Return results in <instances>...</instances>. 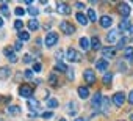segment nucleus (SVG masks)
I'll list each match as a JSON object with an SVG mask.
<instances>
[{"mask_svg":"<svg viewBox=\"0 0 133 121\" xmlns=\"http://www.w3.org/2000/svg\"><path fill=\"white\" fill-rule=\"evenodd\" d=\"M105 39H107V43L108 44H114V43H119L122 38H121V30L119 28H113V30H110L108 32V35L105 36Z\"/></svg>","mask_w":133,"mask_h":121,"instance_id":"obj_1","label":"nucleus"},{"mask_svg":"<svg viewBox=\"0 0 133 121\" xmlns=\"http://www.w3.org/2000/svg\"><path fill=\"white\" fill-rule=\"evenodd\" d=\"M27 104H28V108L31 110V116H36V115H39V112H41V104H39V101H36V99H28L27 101Z\"/></svg>","mask_w":133,"mask_h":121,"instance_id":"obj_2","label":"nucleus"},{"mask_svg":"<svg viewBox=\"0 0 133 121\" xmlns=\"http://www.w3.org/2000/svg\"><path fill=\"white\" fill-rule=\"evenodd\" d=\"M56 43H58V35H56L55 32H49V33L45 35V38H44V44H45L47 47H53Z\"/></svg>","mask_w":133,"mask_h":121,"instance_id":"obj_3","label":"nucleus"},{"mask_svg":"<svg viewBox=\"0 0 133 121\" xmlns=\"http://www.w3.org/2000/svg\"><path fill=\"white\" fill-rule=\"evenodd\" d=\"M113 102H114V105H117V107H122L124 104H125V101H127V96H125V93L124 91H117V93H114L113 94Z\"/></svg>","mask_w":133,"mask_h":121,"instance_id":"obj_4","label":"nucleus"},{"mask_svg":"<svg viewBox=\"0 0 133 121\" xmlns=\"http://www.w3.org/2000/svg\"><path fill=\"white\" fill-rule=\"evenodd\" d=\"M59 30H61L64 35H74V33H75V28H74V25H72V24H69L68 21H63V22H59Z\"/></svg>","mask_w":133,"mask_h":121,"instance_id":"obj_5","label":"nucleus"},{"mask_svg":"<svg viewBox=\"0 0 133 121\" xmlns=\"http://www.w3.org/2000/svg\"><path fill=\"white\" fill-rule=\"evenodd\" d=\"M66 57H68L69 62H75V63L82 62V53H80V52H77L75 49H69L68 52H66Z\"/></svg>","mask_w":133,"mask_h":121,"instance_id":"obj_6","label":"nucleus"},{"mask_svg":"<svg viewBox=\"0 0 133 121\" xmlns=\"http://www.w3.org/2000/svg\"><path fill=\"white\" fill-rule=\"evenodd\" d=\"M117 11H119V14L124 17V19H127L128 16H130V5L128 3H125V2H122V3H119L117 5Z\"/></svg>","mask_w":133,"mask_h":121,"instance_id":"obj_7","label":"nucleus"},{"mask_svg":"<svg viewBox=\"0 0 133 121\" xmlns=\"http://www.w3.org/2000/svg\"><path fill=\"white\" fill-rule=\"evenodd\" d=\"M19 94L22 96V98H31V94H33V87H30V85H21L19 87Z\"/></svg>","mask_w":133,"mask_h":121,"instance_id":"obj_8","label":"nucleus"},{"mask_svg":"<svg viewBox=\"0 0 133 121\" xmlns=\"http://www.w3.org/2000/svg\"><path fill=\"white\" fill-rule=\"evenodd\" d=\"M102 101H103V96L100 94V91H97L94 96H92V101H91V105L94 107V108H97V110H100L102 108Z\"/></svg>","mask_w":133,"mask_h":121,"instance_id":"obj_9","label":"nucleus"},{"mask_svg":"<svg viewBox=\"0 0 133 121\" xmlns=\"http://www.w3.org/2000/svg\"><path fill=\"white\" fill-rule=\"evenodd\" d=\"M3 53L6 55V58L10 60L11 63H16V62H17V55L14 53V49H13V47H5V49H3Z\"/></svg>","mask_w":133,"mask_h":121,"instance_id":"obj_10","label":"nucleus"},{"mask_svg":"<svg viewBox=\"0 0 133 121\" xmlns=\"http://www.w3.org/2000/svg\"><path fill=\"white\" fill-rule=\"evenodd\" d=\"M99 24H100L102 28H108V27H111V24H113V17L108 16V14H105V16H102V17L99 19Z\"/></svg>","mask_w":133,"mask_h":121,"instance_id":"obj_11","label":"nucleus"},{"mask_svg":"<svg viewBox=\"0 0 133 121\" xmlns=\"http://www.w3.org/2000/svg\"><path fill=\"white\" fill-rule=\"evenodd\" d=\"M114 53H116V49H114V47H111V46H108V47H102V55H103L105 60L113 58Z\"/></svg>","mask_w":133,"mask_h":121,"instance_id":"obj_12","label":"nucleus"},{"mask_svg":"<svg viewBox=\"0 0 133 121\" xmlns=\"http://www.w3.org/2000/svg\"><path fill=\"white\" fill-rule=\"evenodd\" d=\"M83 79H85L86 83H94V82H96V74H94V71H92V69H86V71L83 72Z\"/></svg>","mask_w":133,"mask_h":121,"instance_id":"obj_13","label":"nucleus"},{"mask_svg":"<svg viewBox=\"0 0 133 121\" xmlns=\"http://www.w3.org/2000/svg\"><path fill=\"white\" fill-rule=\"evenodd\" d=\"M56 11H58L59 14H69V13H71V7H69L68 3L59 2V3L56 5Z\"/></svg>","mask_w":133,"mask_h":121,"instance_id":"obj_14","label":"nucleus"},{"mask_svg":"<svg viewBox=\"0 0 133 121\" xmlns=\"http://www.w3.org/2000/svg\"><path fill=\"white\" fill-rule=\"evenodd\" d=\"M107 68H108V62L105 58H100L96 62V69L97 71H107Z\"/></svg>","mask_w":133,"mask_h":121,"instance_id":"obj_15","label":"nucleus"},{"mask_svg":"<svg viewBox=\"0 0 133 121\" xmlns=\"http://www.w3.org/2000/svg\"><path fill=\"white\" fill-rule=\"evenodd\" d=\"M78 43H80V47H82L83 50H89V49H91V41H89L86 36H85V38H80Z\"/></svg>","mask_w":133,"mask_h":121,"instance_id":"obj_16","label":"nucleus"},{"mask_svg":"<svg viewBox=\"0 0 133 121\" xmlns=\"http://www.w3.org/2000/svg\"><path fill=\"white\" fill-rule=\"evenodd\" d=\"M75 19L82 24V25H88V22H89V19H88V16H85L83 13H77L75 14Z\"/></svg>","mask_w":133,"mask_h":121,"instance_id":"obj_17","label":"nucleus"},{"mask_svg":"<svg viewBox=\"0 0 133 121\" xmlns=\"http://www.w3.org/2000/svg\"><path fill=\"white\" fill-rule=\"evenodd\" d=\"M130 27H131V24L128 22V19H122V21H121V24H119V30H121V32H125V30L128 32V30H130Z\"/></svg>","mask_w":133,"mask_h":121,"instance_id":"obj_18","label":"nucleus"},{"mask_svg":"<svg viewBox=\"0 0 133 121\" xmlns=\"http://www.w3.org/2000/svg\"><path fill=\"white\" fill-rule=\"evenodd\" d=\"M91 49H94V50H102V46H100V39H99L97 36H94V38L91 39Z\"/></svg>","mask_w":133,"mask_h":121,"instance_id":"obj_19","label":"nucleus"},{"mask_svg":"<svg viewBox=\"0 0 133 121\" xmlns=\"http://www.w3.org/2000/svg\"><path fill=\"white\" fill-rule=\"evenodd\" d=\"M77 93H78V96H80L82 99H86V98L89 96V90H88L86 87H78Z\"/></svg>","mask_w":133,"mask_h":121,"instance_id":"obj_20","label":"nucleus"},{"mask_svg":"<svg viewBox=\"0 0 133 121\" xmlns=\"http://www.w3.org/2000/svg\"><path fill=\"white\" fill-rule=\"evenodd\" d=\"M27 25H28V28H30L31 32H35V30L39 28V22H38L36 19H30V21L27 22Z\"/></svg>","mask_w":133,"mask_h":121,"instance_id":"obj_21","label":"nucleus"},{"mask_svg":"<svg viewBox=\"0 0 133 121\" xmlns=\"http://www.w3.org/2000/svg\"><path fill=\"white\" fill-rule=\"evenodd\" d=\"M102 110H103L105 115H108V112H110V98H103V101H102Z\"/></svg>","mask_w":133,"mask_h":121,"instance_id":"obj_22","label":"nucleus"},{"mask_svg":"<svg viewBox=\"0 0 133 121\" xmlns=\"http://www.w3.org/2000/svg\"><path fill=\"white\" fill-rule=\"evenodd\" d=\"M124 57H125V60L131 62V60H133V47H125V50H124Z\"/></svg>","mask_w":133,"mask_h":121,"instance_id":"obj_23","label":"nucleus"},{"mask_svg":"<svg viewBox=\"0 0 133 121\" xmlns=\"http://www.w3.org/2000/svg\"><path fill=\"white\" fill-rule=\"evenodd\" d=\"M55 71H59V72H68L69 71V68L66 66L64 63H61V62H58L56 65H55Z\"/></svg>","mask_w":133,"mask_h":121,"instance_id":"obj_24","label":"nucleus"},{"mask_svg":"<svg viewBox=\"0 0 133 121\" xmlns=\"http://www.w3.org/2000/svg\"><path fill=\"white\" fill-rule=\"evenodd\" d=\"M8 76H10V68H6V66H2V68H0V79H2V80H5Z\"/></svg>","mask_w":133,"mask_h":121,"instance_id":"obj_25","label":"nucleus"},{"mask_svg":"<svg viewBox=\"0 0 133 121\" xmlns=\"http://www.w3.org/2000/svg\"><path fill=\"white\" fill-rule=\"evenodd\" d=\"M102 82H103V85H110L111 82H113V74L111 72H107V74H103V79H102Z\"/></svg>","mask_w":133,"mask_h":121,"instance_id":"obj_26","label":"nucleus"},{"mask_svg":"<svg viewBox=\"0 0 133 121\" xmlns=\"http://www.w3.org/2000/svg\"><path fill=\"white\" fill-rule=\"evenodd\" d=\"M68 113L69 115H77V104L75 102H69L68 104Z\"/></svg>","mask_w":133,"mask_h":121,"instance_id":"obj_27","label":"nucleus"},{"mask_svg":"<svg viewBox=\"0 0 133 121\" xmlns=\"http://www.w3.org/2000/svg\"><path fill=\"white\" fill-rule=\"evenodd\" d=\"M28 39H30V33H28V32H19V41L25 43V41H28Z\"/></svg>","mask_w":133,"mask_h":121,"instance_id":"obj_28","label":"nucleus"},{"mask_svg":"<svg viewBox=\"0 0 133 121\" xmlns=\"http://www.w3.org/2000/svg\"><path fill=\"white\" fill-rule=\"evenodd\" d=\"M19 112H21V108H19L17 105H11V107H8V113H10V115H13V116L19 115Z\"/></svg>","mask_w":133,"mask_h":121,"instance_id":"obj_29","label":"nucleus"},{"mask_svg":"<svg viewBox=\"0 0 133 121\" xmlns=\"http://www.w3.org/2000/svg\"><path fill=\"white\" fill-rule=\"evenodd\" d=\"M27 13H28V14H30V16H31L33 19H35V17H36V16L39 14V10H38V8H35V7H30V8L27 10Z\"/></svg>","mask_w":133,"mask_h":121,"instance_id":"obj_30","label":"nucleus"},{"mask_svg":"<svg viewBox=\"0 0 133 121\" xmlns=\"http://www.w3.org/2000/svg\"><path fill=\"white\" fill-rule=\"evenodd\" d=\"M88 19H89V21H92V22H94V21H97V14H96V11H94L92 8H89V10H88Z\"/></svg>","mask_w":133,"mask_h":121,"instance_id":"obj_31","label":"nucleus"},{"mask_svg":"<svg viewBox=\"0 0 133 121\" xmlns=\"http://www.w3.org/2000/svg\"><path fill=\"white\" fill-rule=\"evenodd\" d=\"M0 13H2L3 16H10V10H8V7H6V3H5V2L0 5Z\"/></svg>","mask_w":133,"mask_h":121,"instance_id":"obj_32","label":"nucleus"},{"mask_svg":"<svg viewBox=\"0 0 133 121\" xmlns=\"http://www.w3.org/2000/svg\"><path fill=\"white\" fill-rule=\"evenodd\" d=\"M47 107H49V108L58 107V101H56V99H47Z\"/></svg>","mask_w":133,"mask_h":121,"instance_id":"obj_33","label":"nucleus"},{"mask_svg":"<svg viewBox=\"0 0 133 121\" xmlns=\"http://www.w3.org/2000/svg\"><path fill=\"white\" fill-rule=\"evenodd\" d=\"M22 27H24V22H22L21 19H17V21L14 22V28H16V30H19V32H22Z\"/></svg>","mask_w":133,"mask_h":121,"instance_id":"obj_34","label":"nucleus"},{"mask_svg":"<svg viewBox=\"0 0 133 121\" xmlns=\"http://www.w3.org/2000/svg\"><path fill=\"white\" fill-rule=\"evenodd\" d=\"M14 13H16V16H19V17H21V16H24V14H25L27 11H25L24 8H21V7H17V8L14 10Z\"/></svg>","mask_w":133,"mask_h":121,"instance_id":"obj_35","label":"nucleus"},{"mask_svg":"<svg viewBox=\"0 0 133 121\" xmlns=\"http://www.w3.org/2000/svg\"><path fill=\"white\" fill-rule=\"evenodd\" d=\"M49 82H50V85H52V87H56V74H50Z\"/></svg>","mask_w":133,"mask_h":121,"instance_id":"obj_36","label":"nucleus"},{"mask_svg":"<svg viewBox=\"0 0 133 121\" xmlns=\"http://www.w3.org/2000/svg\"><path fill=\"white\" fill-rule=\"evenodd\" d=\"M22 62H24V63H31V62H33V58H31V55H30V53H27V55H24Z\"/></svg>","mask_w":133,"mask_h":121,"instance_id":"obj_37","label":"nucleus"},{"mask_svg":"<svg viewBox=\"0 0 133 121\" xmlns=\"http://www.w3.org/2000/svg\"><path fill=\"white\" fill-rule=\"evenodd\" d=\"M24 76H25V79H33V71L31 69H25L24 71Z\"/></svg>","mask_w":133,"mask_h":121,"instance_id":"obj_38","label":"nucleus"},{"mask_svg":"<svg viewBox=\"0 0 133 121\" xmlns=\"http://www.w3.org/2000/svg\"><path fill=\"white\" fill-rule=\"evenodd\" d=\"M41 116H42L44 119H50V118L53 116V112H44V113H41Z\"/></svg>","mask_w":133,"mask_h":121,"instance_id":"obj_39","label":"nucleus"},{"mask_svg":"<svg viewBox=\"0 0 133 121\" xmlns=\"http://www.w3.org/2000/svg\"><path fill=\"white\" fill-rule=\"evenodd\" d=\"M22 49V41H16L14 44V50H21Z\"/></svg>","mask_w":133,"mask_h":121,"instance_id":"obj_40","label":"nucleus"},{"mask_svg":"<svg viewBox=\"0 0 133 121\" xmlns=\"http://www.w3.org/2000/svg\"><path fill=\"white\" fill-rule=\"evenodd\" d=\"M127 101H128V102H130V104L133 105V90H131V91L128 93V98H127Z\"/></svg>","mask_w":133,"mask_h":121,"instance_id":"obj_41","label":"nucleus"},{"mask_svg":"<svg viewBox=\"0 0 133 121\" xmlns=\"http://www.w3.org/2000/svg\"><path fill=\"white\" fill-rule=\"evenodd\" d=\"M124 44H125V38H122V39H121V41L117 43V47L121 49V47H124Z\"/></svg>","mask_w":133,"mask_h":121,"instance_id":"obj_42","label":"nucleus"},{"mask_svg":"<svg viewBox=\"0 0 133 121\" xmlns=\"http://www.w3.org/2000/svg\"><path fill=\"white\" fill-rule=\"evenodd\" d=\"M68 77H69L71 80H74V71H72V69H69V71H68Z\"/></svg>","mask_w":133,"mask_h":121,"instance_id":"obj_43","label":"nucleus"},{"mask_svg":"<svg viewBox=\"0 0 133 121\" xmlns=\"http://www.w3.org/2000/svg\"><path fill=\"white\" fill-rule=\"evenodd\" d=\"M33 71L39 72V71H41V65H39V63H36V65H35V68H33Z\"/></svg>","mask_w":133,"mask_h":121,"instance_id":"obj_44","label":"nucleus"},{"mask_svg":"<svg viewBox=\"0 0 133 121\" xmlns=\"http://www.w3.org/2000/svg\"><path fill=\"white\" fill-rule=\"evenodd\" d=\"M61 57H63V52H56V58H59V60H61Z\"/></svg>","mask_w":133,"mask_h":121,"instance_id":"obj_45","label":"nucleus"},{"mask_svg":"<svg viewBox=\"0 0 133 121\" xmlns=\"http://www.w3.org/2000/svg\"><path fill=\"white\" fill-rule=\"evenodd\" d=\"M128 33H130V35H131V36H133V25H131V27H130V30H128Z\"/></svg>","mask_w":133,"mask_h":121,"instance_id":"obj_46","label":"nucleus"},{"mask_svg":"<svg viewBox=\"0 0 133 121\" xmlns=\"http://www.w3.org/2000/svg\"><path fill=\"white\" fill-rule=\"evenodd\" d=\"M74 121H85V118H75Z\"/></svg>","mask_w":133,"mask_h":121,"instance_id":"obj_47","label":"nucleus"},{"mask_svg":"<svg viewBox=\"0 0 133 121\" xmlns=\"http://www.w3.org/2000/svg\"><path fill=\"white\" fill-rule=\"evenodd\" d=\"M0 27H3V19L0 17Z\"/></svg>","mask_w":133,"mask_h":121,"instance_id":"obj_48","label":"nucleus"},{"mask_svg":"<svg viewBox=\"0 0 133 121\" xmlns=\"http://www.w3.org/2000/svg\"><path fill=\"white\" fill-rule=\"evenodd\" d=\"M130 121H133V113H130Z\"/></svg>","mask_w":133,"mask_h":121,"instance_id":"obj_49","label":"nucleus"},{"mask_svg":"<svg viewBox=\"0 0 133 121\" xmlns=\"http://www.w3.org/2000/svg\"><path fill=\"white\" fill-rule=\"evenodd\" d=\"M59 121H66V119H64V118H61V119H59Z\"/></svg>","mask_w":133,"mask_h":121,"instance_id":"obj_50","label":"nucleus"},{"mask_svg":"<svg viewBox=\"0 0 133 121\" xmlns=\"http://www.w3.org/2000/svg\"><path fill=\"white\" fill-rule=\"evenodd\" d=\"M119 121H121V119H119Z\"/></svg>","mask_w":133,"mask_h":121,"instance_id":"obj_51","label":"nucleus"}]
</instances>
